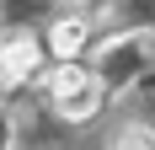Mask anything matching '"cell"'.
<instances>
[{
    "label": "cell",
    "instance_id": "1",
    "mask_svg": "<svg viewBox=\"0 0 155 150\" xmlns=\"http://www.w3.org/2000/svg\"><path fill=\"white\" fill-rule=\"evenodd\" d=\"M48 102H54V113L70 123H86L102 113V102H107V86H102V75L91 70V64L80 59H59V70L48 75Z\"/></svg>",
    "mask_w": 155,
    "mask_h": 150
},
{
    "label": "cell",
    "instance_id": "2",
    "mask_svg": "<svg viewBox=\"0 0 155 150\" xmlns=\"http://www.w3.org/2000/svg\"><path fill=\"white\" fill-rule=\"evenodd\" d=\"M38 64H43V43H38L32 32H21V27H5V32H0V86L32 80Z\"/></svg>",
    "mask_w": 155,
    "mask_h": 150
},
{
    "label": "cell",
    "instance_id": "3",
    "mask_svg": "<svg viewBox=\"0 0 155 150\" xmlns=\"http://www.w3.org/2000/svg\"><path fill=\"white\" fill-rule=\"evenodd\" d=\"M139 64H144V43H139V38H118V43H107L102 54H96L91 70L102 75V86L112 91V86H123V80L139 70Z\"/></svg>",
    "mask_w": 155,
    "mask_h": 150
},
{
    "label": "cell",
    "instance_id": "4",
    "mask_svg": "<svg viewBox=\"0 0 155 150\" xmlns=\"http://www.w3.org/2000/svg\"><path fill=\"white\" fill-rule=\"evenodd\" d=\"M86 43H91V22H86V16H59V22L48 27V48H54L59 59H75Z\"/></svg>",
    "mask_w": 155,
    "mask_h": 150
},
{
    "label": "cell",
    "instance_id": "5",
    "mask_svg": "<svg viewBox=\"0 0 155 150\" xmlns=\"http://www.w3.org/2000/svg\"><path fill=\"white\" fill-rule=\"evenodd\" d=\"M112 150H155V134H150V129H118Z\"/></svg>",
    "mask_w": 155,
    "mask_h": 150
}]
</instances>
